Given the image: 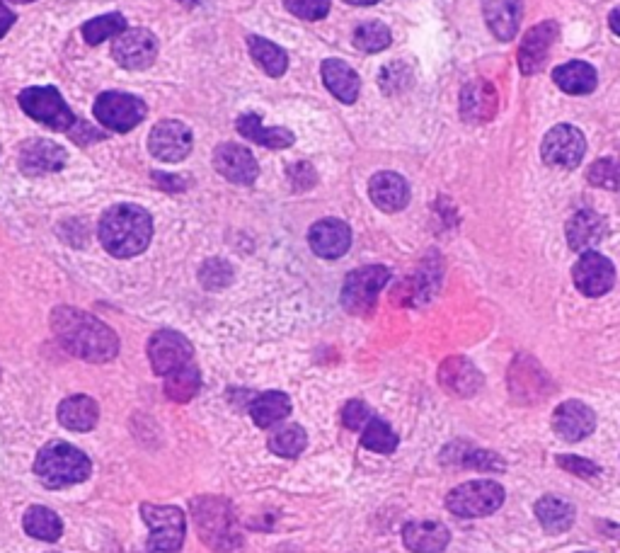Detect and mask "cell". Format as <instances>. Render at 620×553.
<instances>
[{
    "label": "cell",
    "instance_id": "46",
    "mask_svg": "<svg viewBox=\"0 0 620 553\" xmlns=\"http://www.w3.org/2000/svg\"><path fill=\"white\" fill-rule=\"evenodd\" d=\"M13 25H15V13L3 3V0H0V37H5Z\"/></svg>",
    "mask_w": 620,
    "mask_h": 553
},
{
    "label": "cell",
    "instance_id": "51",
    "mask_svg": "<svg viewBox=\"0 0 620 553\" xmlns=\"http://www.w3.org/2000/svg\"><path fill=\"white\" fill-rule=\"evenodd\" d=\"M584 553H589V551H584Z\"/></svg>",
    "mask_w": 620,
    "mask_h": 553
},
{
    "label": "cell",
    "instance_id": "14",
    "mask_svg": "<svg viewBox=\"0 0 620 553\" xmlns=\"http://www.w3.org/2000/svg\"><path fill=\"white\" fill-rule=\"evenodd\" d=\"M68 163L66 148L49 139H30L20 146V156H17V165L25 175H49L59 173L63 165Z\"/></svg>",
    "mask_w": 620,
    "mask_h": 553
},
{
    "label": "cell",
    "instance_id": "2",
    "mask_svg": "<svg viewBox=\"0 0 620 553\" xmlns=\"http://www.w3.org/2000/svg\"><path fill=\"white\" fill-rule=\"evenodd\" d=\"M153 219L139 204H117L100 219V241L114 258H134L151 243Z\"/></svg>",
    "mask_w": 620,
    "mask_h": 553
},
{
    "label": "cell",
    "instance_id": "9",
    "mask_svg": "<svg viewBox=\"0 0 620 553\" xmlns=\"http://www.w3.org/2000/svg\"><path fill=\"white\" fill-rule=\"evenodd\" d=\"M146 102L131 93H117V90H109L102 93L95 100V117L102 127L109 131H117V134H126V131L136 129L146 119Z\"/></svg>",
    "mask_w": 620,
    "mask_h": 553
},
{
    "label": "cell",
    "instance_id": "30",
    "mask_svg": "<svg viewBox=\"0 0 620 553\" xmlns=\"http://www.w3.org/2000/svg\"><path fill=\"white\" fill-rule=\"evenodd\" d=\"M248 49L252 61H255L269 78H281L286 73V68H289V56H286V51L281 49L279 44L269 42V39L250 34Z\"/></svg>",
    "mask_w": 620,
    "mask_h": 553
},
{
    "label": "cell",
    "instance_id": "33",
    "mask_svg": "<svg viewBox=\"0 0 620 553\" xmlns=\"http://www.w3.org/2000/svg\"><path fill=\"white\" fill-rule=\"evenodd\" d=\"M165 396L172 398L177 403H187L197 396L199 389H202V376H199V369L194 364H185V367L175 369V372L165 376Z\"/></svg>",
    "mask_w": 620,
    "mask_h": 553
},
{
    "label": "cell",
    "instance_id": "1",
    "mask_svg": "<svg viewBox=\"0 0 620 553\" xmlns=\"http://www.w3.org/2000/svg\"><path fill=\"white\" fill-rule=\"evenodd\" d=\"M51 328L61 345L85 362H109L119 352V338L112 328L71 306H61L51 313Z\"/></svg>",
    "mask_w": 620,
    "mask_h": 553
},
{
    "label": "cell",
    "instance_id": "48",
    "mask_svg": "<svg viewBox=\"0 0 620 553\" xmlns=\"http://www.w3.org/2000/svg\"><path fill=\"white\" fill-rule=\"evenodd\" d=\"M608 25H611V30H613V32H616V34H618V37H620V8H616V10H613V13H611V17H608Z\"/></svg>",
    "mask_w": 620,
    "mask_h": 553
},
{
    "label": "cell",
    "instance_id": "34",
    "mask_svg": "<svg viewBox=\"0 0 620 553\" xmlns=\"http://www.w3.org/2000/svg\"><path fill=\"white\" fill-rule=\"evenodd\" d=\"M25 532L39 541H56L61 537L63 524L54 510L42 505H34L25 512Z\"/></svg>",
    "mask_w": 620,
    "mask_h": 553
},
{
    "label": "cell",
    "instance_id": "19",
    "mask_svg": "<svg viewBox=\"0 0 620 553\" xmlns=\"http://www.w3.org/2000/svg\"><path fill=\"white\" fill-rule=\"evenodd\" d=\"M555 432L567 442H579L589 437L596 427L594 410L579 401H565L553 413Z\"/></svg>",
    "mask_w": 620,
    "mask_h": 553
},
{
    "label": "cell",
    "instance_id": "36",
    "mask_svg": "<svg viewBox=\"0 0 620 553\" xmlns=\"http://www.w3.org/2000/svg\"><path fill=\"white\" fill-rule=\"evenodd\" d=\"M361 444L371 452L378 454H390L398 447V435L390 430L388 423H383L381 418H371L364 427V435H361Z\"/></svg>",
    "mask_w": 620,
    "mask_h": 553
},
{
    "label": "cell",
    "instance_id": "11",
    "mask_svg": "<svg viewBox=\"0 0 620 553\" xmlns=\"http://www.w3.org/2000/svg\"><path fill=\"white\" fill-rule=\"evenodd\" d=\"M194 136L187 124L177 122V119H163L151 129L148 136V151L153 158L163 163H180L192 153Z\"/></svg>",
    "mask_w": 620,
    "mask_h": 553
},
{
    "label": "cell",
    "instance_id": "15",
    "mask_svg": "<svg viewBox=\"0 0 620 553\" xmlns=\"http://www.w3.org/2000/svg\"><path fill=\"white\" fill-rule=\"evenodd\" d=\"M572 277L584 296H604L613 289L616 270H613L611 260L596 250H589V253H582V258L574 265Z\"/></svg>",
    "mask_w": 620,
    "mask_h": 553
},
{
    "label": "cell",
    "instance_id": "43",
    "mask_svg": "<svg viewBox=\"0 0 620 553\" xmlns=\"http://www.w3.org/2000/svg\"><path fill=\"white\" fill-rule=\"evenodd\" d=\"M558 464L562 466V469L574 473V476H579V478H594L601 473V469L594 464V461L582 459V456H560Z\"/></svg>",
    "mask_w": 620,
    "mask_h": 553
},
{
    "label": "cell",
    "instance_id": "12",
    "mask_svg": "<svg viewBox=\"0 0 620 553\" xmlns=\"http://www.w3.org/2000/svg\"><path fill=\"white\" fill-rule=\"evenodd\" d=\"M155 56H158V39L143 27L126 30L112 42V59L126 71H143L153 66Z\"/></svg>",
    "mask_w": 620,
    "mask_h": 553
},
{
    "label": "cell",
    "instance_id": "20",
    "mask_svg": "<svg viewBox=\"0 0 620 553\" xmlns=\"http://www.w3.org/2000/svg\"><path fill=\"white\" fill-rule=\"evenodd\" d=\"M439 381L446 391H451L453 396H475L482 389V374L478 372L473 362H468L465 357H451L441 364L439 369Z\"/></svg>",
    "mask_w": 620,
    "mask_h": 553
},
{
    "label": "cell",
    "instance_id": "47",
    "mask_svg": "<svg viewBox=\"0 0 620 553\" xmlns=\"http://www.w3.org/2000/svg\"><path fill=\"white\" fill-rule=\"evenodd\" d=\"M155 180L160 182V187H165V190H172V192H180L182 187H185V182H182L180 178H172V175L155 173Z\"/></svg>",
    "mask_w": 620,
    "mask_h": 553
},
{
    "label": "cell",
    "instance_id": "49",
    "mask_svg": "<svg viewBox=\"0 0 620 553\" xmlns=\"http://www.w3.org/2000/svg\"><path fill=\"white\" fill-rule=\"evenodd\" d=\"M344 3H349V5H376V3H381V0H344Z\"/></svg>",
    "mask_w": 620,
    "mask_h": 553
},
{
    "label": "cell",
    "instance_id": "45",
    "mask_svg": "<svg viewBox=\"0 0 620 553\" xmlns=\"http://www.w3.org/2000/svg\"><path fill=\"white\" fill-rule=\"evenodd\" d=\"M289 178L294 190H310V187L318 182V175H315V168L310 163H294L289 168Z\"/></svg>",
    "mask_w": 620,
    "mask_h": 553
},
{
    "label": "cell",
    "instance_id": "7",
    "mask_svg": "<svg viewBox=\"0 0 620 553\" xmlns=\"http://www.w3.org/2000/svg\"><path fill=\"white\" fill-rule=\"evenodd\" d=\"M390 279L388 267L369 265L359 267L352 275L344 279L342 287V306L354 316H369L376 306L378 294L386 287Z\"/></svg>",
    "mask_w": 620,
    "mask_h": 553
},
{
    "label": "cell",
    "instance_id": "18",
    "mask_svg": "<svg viewBox=\"0 0 620 553\" xmlns=\"http://www.w3.org/2000/svg\"><path fill=\"white\" fill-rule=\"evenodd\" d=\"M558 22H541V25L531 27L524 34V44L519 49V66L524 76H533L538 73L548 59V51L558 39Z\"/></svg>",
    "mask_w": 620,
    "mask_h": 553
},
{
    "label": "cell",
    "instance_id": "35",
    "mask_svg": "<svg viewBox=\"0 0 620 553\" xmlns=\"http://www.w3.org/2000/svg\"><path fill=\"white\" fill-rule=\"evenodd\" d=\"M126 30H129V27H126V17L119 13H109L85 22L83 39L90 44V47H97V44L107 42V39H117L119 34Z\"/></svg>",
    "mask_w": 620,
    "mask_h": 553
},
{
    "label": "cell",
    "instance_id": "3",
    "mask_svg": "<svg viewBox=\"0 0 620 553\" xmlns=\"http://www.w3.org/2000/svg\"><path fill=\"white\" fill-rule=\"evenodd\" d=\"M90 459L68 442H49L34 461V473L47 488L76 486L90 476Z\"/></svg>",
    "mask_w": 620,
    "mask_h": 553
},
{
    "label": "cell",
    "instance_id": "28",
    "mask_svg": "<svg viewBox=\"0 0 620 553\" xmlns=\"http://www.w3.org/2000/svg\"><path fill=\"white\" fill-rule=\"evenodd\" d=\"M100 410L90 396H71L59 406V423L68 430L88 432L97 425Z\"/></svg>",
    "mask_w": 620,
    "mask_h": 553
},
{
    "label": "cell",
    "instance_id": "4",
    "mask_svg": "<svg viewBox=\"0 0 620 553\" xmlns=\"http://www.w3.org/2000/svg\"><path fill=\"white\" fill-rule=\"evenodd\" d=\"M194 522L202 537L211 549L218 553H235L243 546L238 522H235L231 505L218 498H199L192 503Z\"/></svg>",
    "mask_w": 620,
    "mask_h": 553
},
{
    "label": "cell",
    "instance_id": "27",
    "mask_svg": "<svg viewBox=\"0 0 620 553\" xmlns=\"http://www.w3.org/2000/svg\"><path fill=\"white\" fill-rule=\"evenodd\" d=\"M235 127H238V131L245 136V139L255 141V144H260L264 148H274V151L294 146V141H296V136L291 134L289 129L264 127L262 117L255 112H248V114H243V117H238Z\"/></svg>",
    "mask_w": 620,
    "mask_h": 553
},
{
    "label": "cell",
    "instance_id": "21",
    "mask_svg": "<svg viewBox=\"0 0 620 553\" xmlns=\"http://www.w3.org/2000/svg\"><path fill=\"white\" fill-rule=\"evenodd\" d=\"M371 202L376 204L381 212H400L410 202V187L403 175L398 173H376L369 182Z\"/></svg>",
    "mask_w": 620,
    "mask_h": 553
},
{
    "label": "cell",
    "instance_id": "5",
    "mask_svg": "<svg viewBox=\"0 0 620 553\" xmlns=\"http://www.w3.org/2000/svg\"><path fill=\"white\" fill-rule=\"evenodd\" d=\"M20 107L30 114L34 122L56 131H73L78 124L76 114L66 105L63 95L49 85H34L20 93Z\"/></svg>",
    "mask_w": 620,
    "mask_h": 553
},
{
    "label": "cell",
    "instance_id": "24",
    "mask_svg": "<svg viewBox=\"0 0 620 553\" xmlns=\"http://www.w3.org/2000/svg\"><path fill=\"white\" fill-rule=\"evenodd\" d=\"M497 112V90L485 81H473L461 93V114L465 122H490Z\"/></svg>",
    "mask_w": 620,
    "mask_h": 553
},
{
    "label": "cell",
    "instance_id": "31",
    "mask_svg": "<svg viewBox=\"0 0 620 553\" xmlns=\"http://www.w3.org/2000/svg\"><path fill=\"white\" fill-rule=\"evenodd\" d=\"M289 413H291V401H289V396L281 391L262 393V396H257L255 403L250 406L252 420H255V425H260V427L277 425Z\"/></svg>",
    "mask_w": 620,
    "mask_h": 553
},
{
    "label": "cell",
    "instance_id": "6",
    "mask_svg": "<svg viewBox=\"0 0 620 553\" xmlns=\"http://www.w3.org/2000/svg\"><path fill=\"white\" fill-rule=\"evenodd\" d=\"M504 505V488L497 481H468L446 495V507L456 517L478 520Z\"/></svg>",
    "mask_w": 620,
    "mask_h": 553
},
{
    "label": "cell",
    "instance_id": "23",
    "mask_svg": "<svg viewBox=\"0 0 620 553\" xmlns=\"http://www.w3.org/2000/svg\"><path fill=\"white\" fill-rule=\"evenodd\" d=\"M606 238V221L596 212H577L567 224V243L577 253H589Z\"/></svg>",
    "mask_w": 620,
    "mask_h": 553
},
{
    "label": "cell",
    "instance_id": "10",
    "mask_svg": "<svg viewBox=\"0 0 620 553\" xmlns=\"http://www.w3.org/2000/svg\"><path fill=\"white\" fill-rule=\"evenodd\" d=\"M543 161L550 165V168H562V170H572L582 163L584 153H587V141H584L582 131L572 124H560V127H553L545 134L543 146Z\"/></svg>",
    "mask_w": 620,
    "mask_h": 553
},
{
    "label": "cell",
    "instance_id": "41",
    "mask_svg": "<svg viewBox=\"0 0 620 553\" xmlns=\"http://www.w3.org/2000/svg\"><path fill=\"white\" fill-rule=\"evenodd\" d=\"M284 5L301 20H323L330 13V0H284Z\"/></svg>",
    "mask_w": 620,
    "mask_h": 553
},
{
    "label": "cell",
    "instance_id": "32",
    "mask_svg": "<svg viewBox=\"0 0 620 553\" xmlns=\"http://www.w3.org/2000/svg\"><path fill=\"white\" fill-rule=\"evenodd\" d=\"M536 517H538V522H541V527L545 529V532L560 534V532H567V529L572 527L574 507L570 503H565V500L548 495V498L538 500L536 503Z\"/></svg>",
    "mask_w": 620,
    "mask_h": 553
},
{
    "label": "cell",
    "instance_id": "39",
    "mask_svg": "<svg viewBox=\"0 0 620 553\" xmlns=\"http://www.w3.org/2000/svg\"><path fill=\"white\" fill-rule=\"evenodd\" d=\"M199 282L211 292H218V289L233 282V267L223 260H206L202 270H199Z\"/></svg>",
    "mask_w": 620,
    "mask_h": 553
},
{
    "label": "cell",
    "instance_id": "29",
    "mask_svg": "<svg viewBox=\"0 0 620 553\" xmlns=\"http://www.w3.org/2000/svg\"><path fill=\"white\" fill-rule=\"evenodd\" d=\"M553 81L560 90H565L567 95H589L591 90H596V71L584 61H570V64L555 68Z\"/></svg>",
    "mask_w": 620,
    "mask_h": 553
},
{
    "label": "cell",
    "instance_id": "37",
    "mask_svg": "<svg viewBox=\"0 0 620 553\" xmlns=\"http://www.w3.org/2000/svg\"><path fill=\"white\" fill-rule=\"evenodd\" d=\"M354 47L364 54H378L390 47V30L383 22H364L354 30Z\"/></svg>",
    "mask_w": 620,
    "mask_h": 553
},
{
    "label": "cell",
    "instance_id": "26",
    "mask_svg": "<svg viewBox=\"0 0 620 553\" xmlns=\"http://www.w3.org/2000/svg\"><path fill=\"white\" fill-rule=\"evenodd\" d=\"M403 541L412 553H441L449 546L451 532L441 522H410L403 529Z\"/></svg>",
    "mask_w": 620,
    "mask_h": 553
},
{
    "label": "cell",
    "instance_id": "42",
    "mask_svg": "<svg viewBox=\"0 0 620 553\" xmlns=\"http://www.w3.org/2000/svg\"><path fill=\"white\" fill-rule=\"evenodd\" d=\"M371 420V410L364 401H349L342 410V423L349 427V430H359V427H366V423Z\"/></svg>",
    "mask_w": 620,
    "mask_h": 553
},
{
    "label": "cell",
    "instance_id": "8",
    "mask_svg": "<svg viewBox=\"0 0 620 553\" xmlns=\"http://www.w3.org/2000/svg\"><path fill=\"white\" fill-rule=\"evenodd\" d=\"M143 522L151 527L148 549L155 553H175L180 551L185 541V512L172 505H143Z\"/></svg>",
    "mask_w": 620,
    "mask_h": 553
},
{
    "label": "cell",
    "instance_id": "22",
    "mask_svg": "<svg viewBox=\"0 0 620 553\" xmlns=\"http://www.w3.org/2000/svg\"><path fill=\"white\" fill-rule=\"evenodd\" d=\"M482 13L492 34L502 42H509L519 32L524 0H482Z\"/></svg>",
    "mask_w": 620,
    "mask_h": 553
},
{
    "label": "cell",
    "instance_id": "44",
    "mask_svg": "<svg viewBox=\"0 0 620 553\" xmlns=\"http://www.w3.org/2000/svg\"><path fill=\"white\" fill-rule=\"evenodd\" d=\"M463 466H473V469H480V471H502L504 464L499 461L497 454L492 452H470V454H463L461 459Z\"/></svg>",
    "mask_w": 620,
    "mask_h": 553
},
{
    "label": "cell",
    "instance_id": "17",
    "mask_svg": "<svg viewBox=\"0 0 620 553\" xmlns=\"http://www.w3.org/2000/svg\"><path fill=\"white\" fill-rule=\"evenodd\" d=\"M308 243L318 258L337 260L342 258L349 250V245H352V231H349V226L340 219H323L310 226Z\"/></svg>",
    "mask_w": 620,
    "mask_h": 553
},
{
    "label": "cell",
    "instance_id": "38",
    "mask_svg": "<svg viewBox=\"0 0 620 553\" xmlns=\"http://www.w3.org/2000/svg\"><path fill=\"white\" fill-rule=\"evenodd\" d=\"M306 430L298 425H289V427H281L277 435L269 437V449H272L277 456H289L294 459L306 449Z\"/></svg>",
    "mask_w": 620,
    "mask_h": 553
},
{
    "label": "cell",
    "instance_id": "40",
    "mask_svg": "<svg viewBox=\"0 0 620 553\" xmlns=\"http://www.w3.org/2000/svg\"><path fill=\"white\" fill-rule=\"evenodd\" d=\"M589 182L604 190H620V161L601 158L589 168Z\"/></svg>",
    "mask_w": 620,
    "mask_h": 553
},
{
    "label": "cell",
    "instance_id": "13",
    "mask_svg": "<svg viewBox=\"0 0 620 553\" xmlns=\"http://www.w3.org/2000/svg\"><path fill=\"white\" fill-rule=\"evenodd\" d=\"M192 345L182 333L177 330H160L155 333L151 342H148V359L153 364V372L160 376H168L175 369L185 367L192 359Z\"/></svg>",
    "mask_w": 620,
    "mask_h": 553
},
{
    "label": "cell",
    "instance_id": "16",
    "mask_svg": "<svg viewBox=\"0 0 620 553\" xmlns=\"http://www.w3.org/2000/svg\"><path fill=\"white\" fill-rule=\"evenodd\" d=\"M214 168L235 185H252L260 175L255 156L240 144H221L214 151Z\"/></svg>",
    "mask_w": 620,
    "mask_h": 553
},
{
    "label": "cell",
    "instance_id": "25",
    "mask_svg": "<svg viewBox=\"0 0 620 553\" xmlns=\"http://www.w3.org/2000/svg\"><path fill=\"white\" fill-rule=\"evenodd\" d=\"M320 73H323L325 88L330 90L337 100L347 102V105L357 102L361 81L352 66L344 64L340 59H325L323 66H320Z\"/></svg>",
    "mask_w": 620,
    "mask_h": 553
},
{
    "label": "cell",
    "instance_id": "50",
    "mask_svg": "<svg viewBox=\"0 0 620 553\" xmlns=\"http://www.w3.org/2000/svg\"><path fill=\"white\" fill-rule=\"evenodd\" d=\"M10 3H32V0H10Z\"/></svg>",
    "mask_w": 620,
    "mask_h": 553
}]
</instances>
